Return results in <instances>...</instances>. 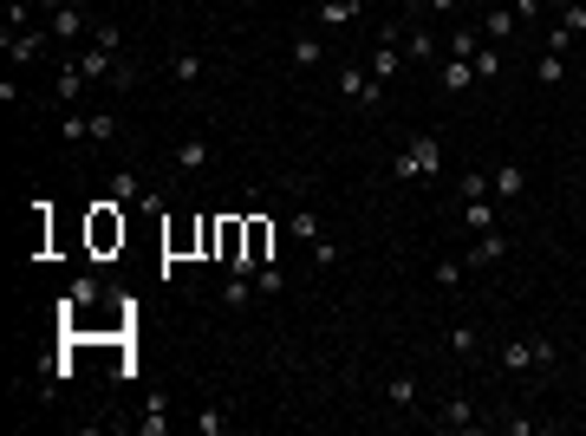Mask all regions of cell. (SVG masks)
Wrapping results in <instances>:
<instances>
[{
    "label": "cell",
    "instance_id": "6da1fadb",
    "mask_svg": "<svg viewBox=\"0 0 586 436\" xmlns=\"http://www.w3.org/2000/svg\"><path fill=\"white\" fill-rule=\"evenodd\" d=\"M40 7H46V33H52V40H59V46L72 52V59H78V46L92 40L86 7H78V0H40Z\"/></svg>",
    "mask_w": 586,
    "mask_h": 436
},
{
    "label": "cell",
    "instance_id": "7a4b0ae2",
    "mask_svg": "<svg viewBox=\"0 0 586 436\" xmlns=\"http://www.w3.org/2000/svg\"><path fill=\"white\" fill-rule=\"evenodd\" d=\"M443 170V144L430 138V130H424V138H410L398 156H391V176H398V182H430Z\"/></svg>",
    "mask_w": 586,
    "mask_h": 436
},
{
    "label": "cell",
    "instance_id": "3957f363",
    "mask_svg": "<svg viewBox=\"0 0 586 436\" xmlns=\"http://www.w3.org/2000/svg\"><path fill=\"white\" fill-rule=\"evenodd\" d=\"M339 98L358 104V111H378V104H384V85H378L365 66H339Z\"/></svg>",
    "mask_w": 586,
    "mask_h": 436
},
{
    "label": "cell",
    "instance_id": "277c9868",
    "mask_svg": "<svg viewBox=\"0 0 586 436\" xmlns=\"http://www.w3.org/2000/svg\"><path fill=\"white\" fill-rule=\"evenodd\" d=\"M293 235L306 241V248H313V261H320V267L339 261V241H332V235L320 228V215H313V209H293Z\"/></svg>",
    "mask_w": 586,
    "mask_h": 436
},
{
    "label": "cell",
    "instance_id": "5b68a950",
    "mask_svg": "<svg viewBox=\"0 0 586 436\" xmlns=\"http://www.w3.org/2000/svg\"><path fill=\"white\" fill-rule=\"evenodd\" d=\"M124 202H98V215H92V248L98 254H111V248H124V215H118Z\"/></svg>",
    "mask_w": 586,
    "mask_h": 436
},
{
    "label": "cell",
    "instance_id": "8992f818",
    "mask_svg": "<svg viewBox=\"0 0 586 436\" xmlns=\"http://www.w3.org/2000/svg\"><path fill=\"white\" fill-rule=\"evenodd\" d=\"M417 397H424L417 371H391V378H384V404H391V411H417Z\"/></svg>",
    "mask_w": 586,
    "mask_h": 436
},
{
    "label": "cell",
    "instance_id": "52a82bcc",
    "mask_svg": "<svg viewBox=\"0 0 586 436\" xmlns=\"http://www.w3.org/2000/svg\"><path fill=\"white\" fill-rule=\"evenodd\" d=\"M46 40H52V33H40V26H26V33H0V46L14 52V66H33L40 52H46Z\"/></svg>",
    "mask_w": 586,
    "mask_h": 436
},
{
    "label": "cell",
    "instance_id": "ba28073f",
    "mask_svg": "<svg viewBox=\"0 0 586 436\" xmlns=\"http://www.w3.org/2000/svg\"><path fill=\"white\" fill-rule=\"evenodd\" d=\"M463 261H469V267H476V274H482V267H495V261H509V235H501V228H489V235H476V248H469Z\"/></svg>",
    "mask_w": 586,
    "mask_h": 436
},
{
    "label": "cell",
    "instance_id": "9c48e42d",
    "mask_svg": "<svg viewBox=\"0 0 586 436\" xmlns=\"http://www.w3.org/2000/svg\"><path fill=\"white\" fill-rule=\"evenodd\" d=\"M104 196H111V202H124V209H137V202L150 196V189H144V176H137V170H111V182H104Z\"/></svg>",
    "mask_w": 586,
    "mask_h": 436
},
{
    "label": "cell",
    "instance_id": "30bf717a",
    "mask_svg": "<svg viewBox=\"0 0 586 436\" xmlns=\"http://www.w3.org/2000/svg\"><path fill=\"white\" fill-rule=\"evenodd\" d=\"M209 156H215L209 138H183V144L170 150V163H176V170H189V176H195V170H209Z\"/></svg>",
    "mask_w": 586,
    "mask_h": 436
},
{
    "label": "cell",
    "instance_id": "8fae6325",
    "mask_svg": "<svg viewBox=\"0 0 586 436\" xmlns=\"http://www.w3.org/2000/svg\"><path fill=\"white\" fill-rule=\"evenodd\" d=\"M521 189H527V170H521V163H501V170L489 176V196H501V202H521Z\"/></svg>",
    "mask_w": 586,
    "mask_h": 436
},
{
    "label": "cell",
    "instance_id": "7c38bea8",
    "mask_svg": "<svg viewBox=\"0 0 586 436\" xmlns=\"http://www.w3.org/2000/svg\"><path fill=\"white\" fill-rule=\"evenodd\" d=\"M378 85H391V78L404 72V52H398V40H378V52H372V66H365Z\"/></svg>",
    "mask_w": 586,
    "mask_h": 436
},
{
    "label": "cell",
    "instance_id": "4fadbf2b",
    "mask_svg": "<svg viewBox=\"0 0 586 436\" xmlns=\"http://www.w3.org/2000/svg\"><path fill=\"white\" fill-rule=\"evenodd\" d=\"M358 13H365V0H320V26H326V33H339V26H352Z\"/></svg>",
    "mask_w": 586,
    "mask_h": 436
},
{
    "label": "cell",
    "instance_id": "5bb4252c",
    "mask_svg": "<svg viewBox=\"0 0 586 436\" xmlns=\"http://www.w3.org/2000/svg\"><path fill=\"white\" fill-rule=\"evenodd\" d=\"M118 52H104V46H86V52H78V72H86V78H118Z\"/></svg>",
    "mask_w": 586,
    "mask_h": 436
},
{
    "label": "cell",
    "instance_id": "9a60e30c",
    "mask_svg": "<svg viewBox=\"0 0 586 436\" xmlns=\"http://www.w3.org/2000/svg\"><path fill=\"white\" fill-rule=\"evenodd\" d=\"M170 78H176V85H203V78H209V59H203V52H176V59H170Z\"/></svg>",
    "mask_w": 586,
    "mask_h": 436
},
{
    "label": "cell",
    "instance_id": "2e32d148",
    "mask_svg": "<svg viewBox=\"0 0 586 436\" xmlns=\"http://www.w3.org/2000/svg\"><path fill=\"white\" fill-rule=\"evenodd\" d=\"M437 430H476V404H469V397H450V404L437 411Z\"/></svg>",
    "mask_w": 586,
    "mask_h": 436
},
{
    "label": "cell",
    "instance_id": "e0dca14e",
    "mask_svg": "<svg viewBox=\"0 0 586 436\" xmlns=\"http://www.w3.org/2000/svg\"><path fill=\"white\" fill-rule=\"evenodd\" d=\"M86 85H92V78L78 72V59H66V66H59V78H52V92H59L66 104H78V98H86Z\"/></svg>",
    "mask_w": 586,
    "mask_h": 436
},
{
    "label": "cell",
    "instance_id": "ac0fdd59",
    "mask_svg": "<svg viewBox=\"0 0 586 436\" xmlns=\"http://www.w3.org/2000/svg\"><path fill=\"white\" fill-rule=\"evenodd\" d=\"M515 26H521L515 7H482V33H489V40H515Z\"/></svg>",
    "mask_w": 586,
    "mask_h": 436
},
{
    "label": "cell",
    "instance_id": "d6986e66",
    "mask_svg": "<svg viewBox=\"0 0 586 436\" xmlns=\"http://www.w3.org/2000/svg\"><path fill=\"white\" fill-rule=\"evenodd\" d=\"M287 59H293V66H300V72H313V66H320V59H326V46H320V33H300V40H293V46H287Z\"/></svg>",
    "mask_w": 586,
    "mask_h": 436
},
{
    "label": "cell",
    "instance_id": "ffe728a7",
    "mask_svg": "<svg viewBox=\"0 0 586 436\" xmlns=\"http://www.w3.org/2000/svg\"><path fill=\"white\" fill-rule=\"evenodd\" d=\"M463 274H469V261H463V254H443V261L430 267V280H437L443 293H456V287H463Z\"/></svg>",
    "mask_w": 586,
    "mask_h": 436
},
{
    "label": "cell",
    "instance_id": "44dd1931",
    "mask_svg": "<svg viewBox=\"0 0 586 436\" xmlns=\"http://www.w3.org/2000/svg\"><path fill=\"white\" fill-rule=\"evenodd\" d=\"M476 85V59H443V92H469Z\"/></svg>",
    "mask_w": 586,
    "mask_h": 436
},
{
    "label": "cell",
    "instance_id": "7402d4cb",
    "mask_svg": "<svg viewBox=\"0 0 586 436\" xmlns=\"http://www.w3.org/2000/svg\"><path fill=\"white\" fill-rule=\"evenodd\" d=\"M450 351H456V359H476V351H482V333H476L469 319H456V325H450Z\"/></svg>",
    "mask_w": 586,
    "mask_h": 436
},
{
    "label": "cell",
    "instance_id": "603a6c76",
    "mask_svg": "<svg viewBox=\"0 0 586 436\" xmlns=\"http://www.w3.org/2000/svg\"><path fill=\"white\" fill-rule=\"evenodd\" d=\"M495 359H501V371H535V351H527V339H509Z\"/></svg>",
    "mask_w": 586,
    "mask_h": 436
},
{
    "label": "cell",
    "instance_id": "cb8c5ba5",
    "mask_svg": "<svg viewBox=\"0 0 586 436\" xmlns=\"http://www.w3.org/2000/svg\"><path fill=\"white\" fill-rule=\"evenodd\" d=\"M535 78H541V85H561V78H567V52H547V46H541V59H535Z\"/></svg>",
    "mask_w": 586,
    "mask_h": 436
},
{
    "label": "cell",
    "instance_id": "d4e9b609",
    "mask_svg": "<svg viewBox=\"0 0 586 436\" xmlns=\"http://www.w3.org/2000/svg\"><path fill=\"white\" fill-rule=\"evenodd\" d=\"M463 228H469V235H489V228H495V209H489V196H482V202H463Z\"/></svg>",
    "mask_w": 586,
    "mask_h": 436
},
{
    "label": "cell",
    "instance_id": "484cf974",
    "mask_svg": "<svg viewBox=\"0 0 586 436\" xmlns=\"http://www.w3.org/2000/svg\"><path fill=\"white\" fill-rule=\"evenodd\" d=\"M476 52H482V33H476V26H456V33H450V59H476Z\"/></svg>",
    "mask_w": 586,
    "mask_h": 436
},
{
    "label": "cell",
    "instance_id": "4316f807",
    "mask_svg": "<svg viewBox=\"0 0 586 436\" xmlns=\"http://www.w3.org/2000/svg\"><path fill=\"white\" fill-rule=\"evenodd\" d=\"M456 196H463V202H482V196H489V176H482V170H463V176H456Z\"/></svg>",
    "mask_w": 586,
    "mask_h": 436
},
{
    "label": "cell",
    "instance_id": "83f0119b",
    "mask_svg": "<svg viewBox=\"0 0 586 436\" xmlns=\"http://www.w3.org/2000/svg\"><path fill=\"white\" fill-rule=\"evenodd\" d=\"M195 430H203V436H221V430H229V411H221V404H203V411H195Z\"/></svg>",
    "mask_w": 586,
    "mask_h": 436
},
{
    "label": "cell",
    "instance_id": "f1b7e54d",
    "mask_svg": "<svg viewBox=\"0 0 586 436\" xmlns=\"http://www.w3.org/2000/svg\"><path fill=\"white\" fill-rule=\"evenodd\" d=\"M86 124H92V144H111V138H118V111H86Z\"/></svg>",
    "mask_w": 586,
    "mask_h": 436
},
{
    "label": "cell",
    "instance_id": "f546056e",
    "mask_svg": "<svg viewBox=\"0 0 586 436\" xmlns=\"http://www.w3.org/2000/svg\"><path fill=\"white\" fill-rule=\"evenodd\" d=\"M33 26V7L26 0H7V20H0V33H26Z\"/></svg>",
    "mask_w": 586,
    "mask_h": 436
},
{
    "label": "cell",
    "instance_id": "4dcf8cb0",
    "mask_svg": "<svg viewBox=\"0 0 586 436\" xmlns=\"http://www.w3.org/2000/svg\"><path fill=\"white\" fill-rule=\"evenodd\" d=\"M430 52H437V40L424 33V26H410V33H404V59H430Z\"/></svg>",
    "mask_w": 586,
    "mask_h": 436
},
{
    "label": "cell",
    "instance_id": "1f68e13d",
    "mask_svg": "<svg viewBox=\"0 0 586 436\" xmlns=\"http://www.w3.org/2000/svg\"><path fill=\"white\" fill-rule=\"evenodd\" d=\"M137 430H144V436H163V430H170V417H163V397H150V411L137 417Z\"/></svg>",
    "mask_w": 586,
    "mask_h": 436
},
{
    "label": "cell",
    "instance_id": "d6a6232c",
    "mask_svg": "<svg viewBox=\"0 0 586 436\" xmlns=\"http://www.w3.org/2000/svg\"><path fill=\"white\" fill-rule=\"evenodd\" d=\"M561 33H567V40H586V7H580V0H573V7H561Z\"/></svg>",
    "mask_w": 586,
    "mask_h": 436
},
{
    "label": "cell",
    "instance_id": "836d02e7",
    "mask_svg": "<svg viewBox=\"0 0 586 436\" xmlns=\"http://www.w3.org/2000/svg\"><path fill=\"white\" fill-rule=\"evenodd\" d=\"M66 144H92V124H86V111H66Z\"/></svg>",
    "mask_w": 586,
    "mask_h": 436
},
{
    "label": "cell",
    "instance_id": "e575fe53",
    "mask_svg": "<svg viewBox=\"0 0 586 436\" xmlns=\"http://www.w3.org/2000/svg\"><path fill=\"white\" fill-rule=\"evenodd\" d=\"M255 287H261V293H287V274H281V267H274V261H267V267H261V274H255Z\"/></svg>",
    "mask_w": 586,
    "mask_h": 436
},
{
    "label": "cell",
    "instance_id": "d590c367",
    "mask_svg": "<svg viewBox=\"0 0 586 436\" xmlns=\"http://www.w3.org/2000/svg\"><path fill=\"white\" fill-rule=\"evenodd\" d=\"M527 351H535V371H547V365H554V339H547V333L527 339Z\"/></svg>",
    "mask_w": 586,
    "mask_h": 436
},
{
    "label": "cell",
    "instance_id": "8d00e7d4",
    "mask_svg": "<svg viewBox=\"0 0 586 436\" xmlns=\"http://www.w3.org/2000/svg\"><path fill=\"white\" fill-rule=\"evenodd\" d=\"M92 46H104V52H118V26H111V20H98V26H92Z\"/></svg>",
    "mask_w": 586,
    "mask_h": 436
},
{
    "label": "cell",
    "instance_id": "74e56055",
    "mask_svg": "<svg viewBox=\"0 0 586 436\" xmlns=\"http://www.w3.org/2000/svg\"><path fill=\"white\" fill-rule=\"evenodd\" d=\"M501 430H509V436H535L541 423H535V417H501Z\"/></svg>",
    "mask_w": 586,
    "mask_h": 436
},
{
    "label": "cell",
    "instance_id": "f35d334b",
    "mask_svg": "<svg viewBox=\"0 0 586 436\" xmlns=\"http://www.w3.org/2000/svg\"><path fill=\"white\" fill-rule=\"evenodd\" d=\"M501 72V52H476V78H495Z\"/></svg>",
    "mask_w": 586,
    "mask_h": 436
},
{
    "label": "cell",
    "instance_id": "ab89813d",
    "mask_svg": "<svg viewBox=\"0 0 586 436\" xmlns=\"http://www.w3.org/2000/svg\"><path fill=\"white\" fill-rule=\"evenodd\" d=\"M398 7H404V13H424V7H430V0H398Z\"/></svg>",
    "mask_w": 586,
    "mask_h": 436
},
{
    "label": "cell",
    "instance_id": "60d3db41",
    "mask_svg": "<svg viewBox=\"0 0 586 436\" xmlns=\"http://www.w3.org/2000/svg\"><path fill=\"white\" fill-rule=\"evenodd\" d=\"M430 13H456V0H430Z\"/></svg>",
    "mask_w": 586,
    "mask_h": 436
},
{
    "label": "cell",
    "instance_id": "b9f144b4",
    "mask_svg": "<svg viewBox=\"0 0 586 436\" xmlns=\"http://www.w3.org/2000/svg\"><path fill=\"white\" fill-rule=\"evenodd\" d=\"M541 7H573V0H541Z\"/></svg>",
    "mask_w": 586,
    "mask_h": 436
},
{
    "label": "cell",
    "instance_id": "7bdbcfd3",
    "mask_svg": "<svg viewBox=\"0 0 586 436\" xmlns=\"http://www.w3.org/2000/svg\"><path fill=\"white\" fill-rule=\"evenodd\" d=\"M489 7H515V0H489Z\"/></svg>",
    "mask_w": 586,
    "mask_h": 436
}]
</instances>
